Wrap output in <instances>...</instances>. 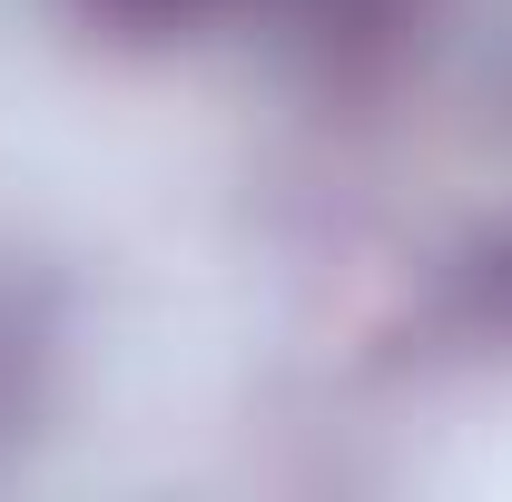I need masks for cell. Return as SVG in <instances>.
Returning <instances> with one entry per match:
<instances>
[{"mask_svg":"<svg viewBox=\"0 0 512 502\" xmlns=\"http://www.w3.org/2000/svg\"><path fill=\"white\" fill-rule=\"evenodd\" d=\"M99 20H119V30H188V20H207L217 0H89Z\"/></svg>","mask_w":512,"mask_h":502,"instance_id":"6da1fadb","label":"cell"},{"mask_svg":"<svg viewBox=\"0 0 512 502\" xmlns=\"http://www.w3.org/2000/svg\"><path fill=\"white\" fill-rule=\"evenodd\" d=\"M0 414H10V335H0Z\"/></svg>","mask_w":512,"mask_h":502,"instance_id":"7a4b0ae2","label":"cell"}]
</instances>
